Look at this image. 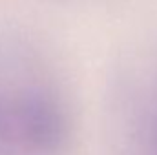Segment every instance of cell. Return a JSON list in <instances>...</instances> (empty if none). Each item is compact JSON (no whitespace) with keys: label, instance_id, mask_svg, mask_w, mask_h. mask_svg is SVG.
Listing matches in <instances>:
<instances>
[{"label":"cell","instance_id":"cell-1","mask_svg":"<svg viewBox=\"0 0 157 155\" xmlns=\"http://www.w3.org/2000/svg\"><path fill=\"white\" fill-rule=\"evenodd\" d=\"M0 135L24 155H55L68 137L60 100L44 88H24L0 110Z\"/></svg>","mask_w":157,"mask_h":155}]
</instances>
